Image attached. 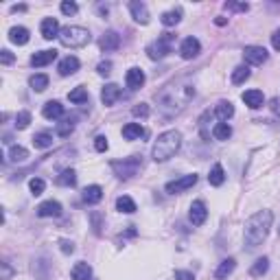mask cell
<instances>
[{
    "label": "cell",
    "instance_id": "6da1fadb",
    "mask_svg": "<svg viewBox=\"0 0 280 280\" xmlns=\"http://www.w3.org/2000/svg\"><path fill=\"white\" fill-rule=\"evenodd\" d=\"M195 98V86L191 81H173L167 88H162L158 94H155V101H158V110L164 118H173L182 112L188 103Z\"/></svg>",
    "mask_w": 280,
    "mask_h": 280
},
{
    "label": "cell",
    "instance_id": "7a4b0ae2",
    "mask_svg": "<svg viewBox=\"0 0 280 280\" xmlns=\"http://www.w3.org/2000/svg\"><path fill=\"white\" fill-rule=\"evenodd\" d=\"M271 224H274V212L271 210H258L245 221V228H243V241H245V248L248 250H256L258 245L265 241Z\"/></svg>",
    "mask_w": 280,
    "mask_h": 280
},
{
    "label": "cell",
    "instance_id": "3957f363",
    "mask_svg": "<svg viewBox=\"0 0 280 280\" xmlns=\"http://www.w3.org/2000/svg\"><path fill=\"white\" fill-rule=\"evenodd\" d=\"M179 147H182V134L177 129H169L164 134H160L158 140L153 143L151 158L155 162H167L179 151Z\"/></svg>",
    "mask_w": 280,
    "mask_h": 280
},
{
    "label": "cell",
    "instance_id": "277c9868",
    "mask_svg": "<svg viewBox=\"0 0 280 280\" xmlns=\"http://www.w3.org/2000/svg\"><path fill=\"white\" fill-rule=\"evenodd\" d=\"M90 39H92V35L84 27H64L59 33V42L66 48H81V46L90 44Z\"/></svg>",
    "mask_w": 280,
    "mask_h": 280
},
{
    "label": "cell",
    "instance_id": "5b68a950",
    "mask_svg": "<svg viewBox=\"0 0 280 280\" xmlns=\"http://www.w3.org/2000/svg\"><path fill=\"white\" fill-rule=\"evenodd\" d=\"M110 167H112L114 175H116L118 179H131L140 169H143V155H131V158L112 160Z\"/></svg>",
    "mask_w": 280,
    "mask_h": 280
},
{
    "label": "cell",
    "instance_id": "8992f818",
    "mask_svg": "<svg viewBox=\"0 0 280 280\" xmlns=\"http://www.w3.org/2000/svg\"><path fill=\"white\" fill-rule=\"evenodd\" d=\"M173 42H175V35H173V33H162V35H158V39H153V42L147 46V55H149L151 59H164V57L173 51Z\"/></svg>",
    "mask_w": 280,
    "mask_h": 280
},
{
    "label": "cell",
    "instance_id": "52a82bcc",
    "mask_svg": "<svg viewBox=\"0 0 280 280\" xmlns=\"http://www.w3.org/2000/svg\"><path fill=\"white\" fill-rule=\"evenodd\" d=\"M195 184H197V175H195V173H191V175L173 179V182H169L164 188H167L169 195H177V193H184V191H188V188H193Z\"/></svg>",
    "mask_w": 280,
    "mask_h": 280
},
{
    "label": "cell",
    "instance_id": "ba28073f",
    "mask_svg": "<svg viewBox=\"0 0 280 280\" xmlns=\"http://www.w3.org/2000/svg\"><path fill=\"white\" fill-rule=\"evenodd\" d=\"M243 57H245V62L252 64V66H263V64L267 62L269 53H267L263 46H245Z\"/></svg>",
    "mask_w": 280,
    "mask_h": 280
},
{
    "label": "cell",
    "instance_id": "9c48e42d",
    "mask_svg": "<svg viewBox=\"0 0 280 280\" xmlns=\"http://www.w3.org/2000/svg\"><path fill=\"white\" fill-rule=\"evenodd\" d=\"M199 51H202V44L197 37H186L182 46H179V55H182L184 59H195V57L199 55Z\"/></svg>",
    "mask_w": 280,
    "mask_h": 280
},
{
    "label": "cell",
    "instance_id": "30bf717a",
    "mask_svg": "<svg viewBox=\"0 0 280 280\" xmlns=\"http://www.w3.org/2000/svg\"><path fill=\"white\" fill-rule=\"evenodd\" d=\"M188 217H191V224L193 226H202L206 219H208V210H206V204L202 199H197L191 204V212H188Z\"/></svg>",
    "mask_w": 280,
    "mask_h": 280
},
{
    "label": "cell",
    "instance_id": "8fae6325",
    "mask_svg": "<svg viewBox=\"0 0 280 280\" xmlns=\"http://www.w3.org/2000/svg\"><path fill=\"white\" fill-rule=\"evenodd\" d=\"M121 94H123V90L116 84H105L103 90H101V103L110 108V105H114V103L118 101Z\"/></svg>",
    "mask_w": 280,
    "mask_h": 280
},
{
    "label": "cell",
    "instance_id": "7c38bea8",
    "mask_svg": "<svg viewBox=\"0 0 280 280\" xmlns=\"http://www.w3.org/2000/svg\"><path fill=\"white\" fill-rule=\"evenodd\" d=\"M129 11H131V18L138 24H149V9H147L145 3H140V0L129 3Z\"/></svg>",
    "mask_w": 280,
    "mask_h": 280
},
{
    "label": "cell",
    "instance_id": "4fadbf2b",
    "mask_svg": "<svg viewBox=\"0 0 280 280\" xmlns=\"http://www.w3.org/2000/svg\"><path fill=\"white\" fill-rule=\"evenodd\" d=\"M98 46H101V51H105V53L116 51V48L121 46V35L116 31H105L103 37L98 39Z\"/></svg>",
    "mask_w": 280,
    "mask_h": 280
},
{
    "label": "cell",
    "instance_id": "5bb4252c",
    "mask_svg": "<svg viewBox=\"0 0 280 280\" xmlns=\"http://www.w3.org/2000/svg\"><path fill=\"white\" fill-rule=\"evenodd\" d=\"M62 204L59 202H53V199H48V202H42L37 206V217H62Z\"/></svg>",
    "mask_w": 280,
    "mask_h": 280
},
{
    "label": "cell",
    "instance_id": "9a60e30c",
    "mask_svg": "<svg viewBox=\"0 0 280 280\" xmlns=\"http://www.w3.org/2000/svg\"><path fill=\"white\" fill-rule=\"evenodd\" d=\"M39 31H42V37L44 39H53V37H59V22H57L55 18H44L42 20V27H39Z\"/></svg>",
    "mask_w": 280,
    "mask_h": 280
},
{
    "label": "cell",
    "instance_id": "2e32d148",
    "mask_svg": "<svg viewBox=\"0 0 280 280\" xmlns=\"http://www.w3.org/2000/svg\"><path fill=\"white\" fill-rule=\"evenodd\" d=\"M59 75L62 77H70V75H75V72L79 70V59L75 55H68V57H64V59L59 62Z\"/></svg>",
    "mask_w": 280,
    "mask_h": 280
},
{
    "label": "cell",
    "instance_id": "e0dca14e",
    "mask_svg": "<svg viewBox=\"0 0 280 280\" xmlns=\"http://www.w3.org/2000/svg\"><path fill=\"white\" fill-rule=\"evenodd\" d=\"M241 98H243V103L252 110H258V108H263V103H265V96H263L261 90H248V92H243Z\"/></svg>",
    "mask_w": 280,
    "mask_h": 280
},
{
    "label": "cell",
    "instance_id": "ac0fdd59",
    "mask_svg": "<svg viewBox=\"0 0 280 280\" xmlns=\"http://www.w3.org/2000/svg\"><path fill=\"white\" fill-rule=\"evenodd\" d=\"M125 81H127V88H129V90L143 88V86H145V72L140 70V68H129Z\"/></svg>",
    "mask_w": 280,
    "mask_h": 280
},
{
    "label": "cell",
    "instance_id": "d6986e66",
    "mask_svg": "<svg viewBox=\"0 0 280 280\" xmlns=\"http://www.w3.org/2000/svg\"><path fill=\"white\" fill-rule=\"evenodd\" d=\"M81 197H84V202L86 204H98L103 199V188L98 186V184H92V186H86L84 188V193H81Z\"/></svg>",
    "mask_w": 280,
    "mask_h": 280
},
{
    "label": "cell",
    "instance_id": "ffe728a7",
    "mask_svg": "<svg viewBox=\"0 0 280 280\" xmlns=\"http://www.w3.org/2000/svg\"><path fill=\"white\" fill-rule=\"evenodd\" d=\"M57 59V51L53 48V51H39V53H35L31 57V64L35 66V68H42V66H48L51 62H55Z\"/></svg>",
    "mask_w": 280,
    "mask_h": 280
},
{
    "label": "cell",
    "instance_id": "44dd1931",
    "mask_svg": "<svg viewBox=\"0 0 280 280\" xmlns=\"http://www.w3.org/2000/svg\"><path fill=\"white\" fill-rule=\"evenodd\" d=\"M42 114H44V118H48V121H57V118L64 116V105L59 101H48L44 105Z\"/></svg>",
    "mask_w": 280,
    "mask_h": 280
},
{
    "label": "cell",
    "instance_id": "7402d4cb",
    "mask_svg": "<svg viewBox=\"0 0 280 280\" xmlns=\"http://www.w3.org/2000/svg\"><path fill=\"white\" fill-rule=\"evenodd\" d=\"M215 116L221 121V123H228L230 118L234 116V105L230 101H219L217 108H215Z\"/></svg>",
    "mask_w": 280,
    "mask_h": 280
},
{
    "label": "cell",
    "instance_id": "603a6c76",
    "mask_svg": "<svg viewBox=\"0 0 280 280\" xmlns=\"http://www.w3.org/2000/svg\"><path fill=\"white\" fill-rule=\"evenodd\" d=\"M234 267H236V261H234V258H226V261H221V263H219V267L215 269V278H217V280H226V278L234 271Z\"/></svg>",
    "mask_w": 280,
    "mask_h": 280
},
{
    "label": "cell",
    "instance_id": "cb8c5ba5",
    "mask_svg": "<svg viewBox=\"0 0 280 280\" xmlns=\"http://www.w3.org/2000/svg\"><path fill=\"white\" fill-rule=\"evenodd\" d=\"M123 136L127 140H138L145 136V127L140 125V123H127V125L123 127Z\"/></svg>",
    "mask_w": 280,
    "mask_h": 280
},
{
    "label": "cell",
    "instance_id": "d4e9b609",
    "mask_svg": "<svg viewBox=\"0 0 280 280\" xmlns=\"http://www.w3.org/2000/svg\"><path fill=\"white\" fill-rule=\"evenodd\" d=\"M70 276H72V280H90L92 278V267H90L88 263H77V265L72 267Z\"/></svg>",
    "mask_w": 280,
    "mask_h": 280
},
{
    "label": "cell",
    "instance_id": "484cf974",
    "mask_svg": "<svg viewBox=\"0 0 280 280\" xmlns=\"http://www.w3.org/2000/svg\"><path fill=\"white\" fill-rule=\"evenodd\" d=\"M29 29H24V27H13L11 31H9V39L13 44H18V46H24L29 42Z\"/></svg>",
    "mask_w": 280,
    "mask_h": 280
},
{
    "label": "cell",
    "instance_id": "4316f807",
    "mask_svg": "<svg viewBox=\"0 0 280 280\" xmlns=\"http://www.w3.org/2000/svg\"><path fill=\"white\" fill-rule=\"evenodd\" d=\"M208 182H210V186H221V184L226 182V171H224V167H221V164H215V167L210 169Z\"/></svg>",
    "mask_w": 280,
    "mask_h": 280
},
{
    "label": "cell",
    "instance_id": "83f0119b",
    "mask_svg": "<svg viewBox=\"0 0 280 280\" xmlns=\"http://www.w3.org/2000/svg\"><path fill=\"white\" fill-rule=\"evenodd\" d=\"M33 145H35V149H48V147H53V134L37 131V134L33 136Z\"/></svg>",
    "mask_w": 280,
    "mask_h": 280
},
{
    "label": "cell",
    "instance_id": "f1b7e54d",
    "mask_svg": "<svg viewBox=\"0 0 280 280\" xmlns=\"http://www.w3.org/2000/svg\"><path fill=\"white\" fill-rule=\"evenodd\" d=\"M179 20H182V9H171V11H167V13H162V18H160V22L164 24V27H175V24H179Z\"/></svg>",
    "mask_w": 280,
    "mask_h": 280
},
{
    "label": "cell",
    "instance_id": "f546056e",
    "mask_svg": "<svg viewBox=\"0 0 280 280\" xmlns=\"http://www.w3.org/2000/svg\"><path fill=\"white\" fill-rule=\"evenodd\" d=\"M116 210L118 212H125V215H131V212H136V202L131 199V197L123 195L116 199Z\"/></svg>",
    "mask_w": 280,
    "mask_h": 280
},
{
    "label": "cell",
    "instance_id": "4dcf8cb0",
    "mask_svg": "<svg viewBox=\"0 0 280 280\" xmlns=\"http://www.w3.org/2000/svg\"><path fill=\"white\" fill-rule=\"evenodd\" d=\"M267 271H269V258H265V256H263V258H258V261H256V263H254V265L250 267V274H252L254 278H261V276H265Z\"/></svg>",
    "mask_w": 280,
    "mask_h": 280
},
{
    "label": "cell",
    "instance_id": "1f68e13d",
    "mask_svg": "<svg viewBox=\"0 0 280 280\" xmlns=\"http://www.w3.org/2000/svg\"><path fill=\"white\" fill-rule=\"evenodd\" d=\"M212 136H215L217 140H228L230 136H232V127H230L228 123H217V125L212 127Z\"/></svg>",
    "mask_w": 280,
    "mask_h": 280
},
{
    "label": "cell",
    "instance_id": "d6a6232c",
    "mask_svg": "<svg viewBox=\"0 0 280 280\" xmlns=\"http://www.w3.org/2000/svg\"><path fill=\"white\" fill-rule=\"evenodd\" d=\"M68 98H70V103H77V105H81V103H88V90L84 88V86H79V88H75L72 92H68Z\"/></svg>",
    "mask_w": 280,
    "mask_h": 280
},
{
    "label": "cell",
    "instance_id": "836d02e7",
    "mask_svg": "<svg viewBox=\"0 0 280 280\" xmlns=\"http://www.w3.org/2000/svg\"><path fill=\"white\" fill-rule=\"evenodd\" d=\"M29 86H31V90H35V92H44L48 88V77L46 75H33L29 79Z\"/></svg>",
    "mask_w": 280,
    "mask_h": 280
},
{
    "label": "cell",
    "instance_id": "e575fe53",
    "mask_svg": "<svg viewBox=\"0 0 280 280\" xmlns=\"http://www.w3.org/2000/svg\"><path fill=\"white\" fill-rule=\"evenodd\" d=\"M250 79V68L248 66H236V68L232 70V84H245V81Z\"/></svg>",
    "mask_w": 280,
    "mask_h": 280
},
{
    "label": "cell",
    "instance_id": "d590c367",
    "mask_svg": "<svg viewBox=\"0 0 280 280\" xmlns=\"http://www.w3.org/2000/svg\"><path fill=\"white\" fill-rule=\"evenodd\" d=\"M57 184H59V186H75L77 184V173L72 169L62 171V175L57 177Z\"/></svg>",
    "mask_w": 280,
    "mask_h": 280
},
{
    "label": "cell",
    "instance_id": "8d00e7d4",
    "mask_svg": "<svg viewBox=\"0 0 280 280\" xmlns=\"http://www.w3.org/2000/svg\"><path fill=\"white\" fill-rule=\"evenodd\" d=\"M27 158H29V151L24 149V147L13 145L11 149H9V160L11 162H27Z\"/></svg>",
    "mask_w": 280,
    "mask_h": 280
},
{
    "label": "cell",
    "instance_id": "74e56055",
    "mask_svg": "<svg viewBox=\"0 0 280 280\" xmlns=\"http://www.w3.org/2000/svg\"><path fill=\"white\" fill-rule=\"evenodd\" d=\"M72 131H75V121L72 118H66L57 125V136H62V138H68Z\"/></svg>",
    "mask_w": 280,
    "mask_h": 280
},
{
    "label": "cell",
    "instance_id": "f35d334b",
    "mask_svg": "<svg viewBox=\"0 0 280 280\" xmlns=\"http://www.w3.org/2000/svg\"><path fill=\"white\" fill-rule=\"evenodd\" d=\"M29 188H31V193L37 197V195H42V193H44V188H46V182H44L42 177H33L31 182H29Z\"/></svg>",
    "mask_w": 280,
    "mask_h": 280
},
{
    "label": "cell",
    "instance_id": "ab89813d",
    "mask_svg": "<svg viewBox=\"0 0 280 280\" xmlns=\"http://www.w3.org/2000/svg\"><path fill=\"white\" fill-rule=\"evenodd\" d=\"M29 123H31V112H18V116H15V127L27 129Z\"/></svg>",
    "mask_w": 280,
    "mask_h": 280
},
{
    "label": "cell",
    "instance_id": "60d3db41",
    "mask_svg": "<svg viewBox=\"0 0 280 280\" xmlns=\"http://www.w3.org/2000/svg\"><path fill=\"white\" fill-rule=\"evenodd\" d=\"M131 114L138 116V118H147V116H149V105H147V103H138V105H134Z\"/></svg>",
    "mask_w": 280,
    "mask_h": 280
},
{
    "label": "cell",
    "instance_id": "b9f144b4",
    "mask_svg": "<svg viewBox=\"0 0 280 280\" xmlns=\"http://www.w3.org/2000/svg\"><path fill=\"white\" fill-rule=\"evenodd\" d=\"M62 13L64 15H75L77 11H79V7H77V3H70V0H66V3H62Z\"/></svg>",
    "mask_w": 280,
    "mask_h": 280
},
{
    "label": "cell",
    "instance_id": "7bdbcfd3",
    "mask_svg": "<svg viewBox=\"0 0 280 280\" xmlns=\"http://www.w3.org/2000/svg\"><path fill=\"white\" fill-rule=\"evenodd\" d=\"M210 118V112H204V116L199 118V129H202V138L204 140H210V134H208V127H206V123Z\"/></svg>",
    "mask_w": 280,
    "mask_h": 280
},
{
    "label": "cell",
    "instance_id": "ee69618b",
    "mask_svg": "<svg viewBox=\"0 0 280 280\" xmlns=\"http://www.w3.org/2000/svg\"><path fill=\"white\" fill-rule=\"evenodd\" d=\"M108 147H110V145H108V138H105V136H96V138H94V149H96V151L103 153V151H108Z\"/></svg>",
    "mask_w": 280,
    "mask_h": 280
},
{
    "label": "cell",
    "instance_id": "f6af8a7d",
    "mask_svg": "<svg viewBox=\"0 0 280 280\" xmlns=\"http://www.w3.org/2000/svg\"><path fill=\"white\" fill-rule=\"evenodd\" d=\"M226 9H230V11H248L250 5L248 3H226Z\"/></svg>",
    "mask_w": 280,
    "mask_h": 280
},
{
    "label": "cell",
    "instance_id": "bcb514c9",
    "mask_svg": "<svg viewBox=\"0 0 280 280\" xmlns=\"http://www.w3.org/2000/svg\"><path fill=\"white\" fill-rule=\"evenodd\" d=\"M13 59H15V57H13L11 51H7V48H5V51H0V64H3V66L13 64Z\"/></svg>",
    "mask_w": 280,
    "mask_h": 280
},
{
    "label": "cell",
    "instance_id": "7dc6e473",
    "mask_svg": "<svg viewBox=\"0 0 280 280\" xmlns=\"http://www.w3.org/2000/svg\"><path fill=\"white\" fill-rule=\"evenodd\" d=\"M96 70H98V75H105V77H108L110 72H112V62H101Z\"/></svg>",
    "mask_w": 280,
    "mask_h": 280
},
{
    "label": "cell",
    "instance_id": "c3c4849f",
    "mask_svg": "<svg viewBox=\"0 0 280 280\" xmlns=\"http://www.w3.org/2000/svg\"><path fill=\"white\" fill-rule=\"evenodd\" d=\"M175 280H195V276L191 271H184V269H177L175 271Z\"/></svg>",
    "mask_w": 280,
    "mask_h": 280
},
{
    "label": "cell",
    "instance_id": "681fc988",
    "mask_svg": "<svg viewBox=\"0 0 280 280\" xmlns=\"http://www.w3.org/2000/svg\"><path fill=\"white\" fill-rule=\"evenodd\" d=\"M0 265H3V280H9L11 274H13V269L9 267V261H3Z\"/></svg>",
    "mask_w": 280,
    "mask_h": 280
},
{
    "label": "cell",
    "instance_id": "f907efd6",
    "mask_svg": "<svg viewBox=\"0 0 280 280\" xmlns=\"http://www.w3.org/2000/svg\"><path fill=\"white\" fill-rule=\"evenodd\" d=\"M271 46H274L276 51H280V29L274 31V35H271Z\"/></svg>",
    "mask_w": 280,
    "mask_h": 280
},
{
    "label": "cell",
    "instance_id": "816d5d0a",
    "mask_svg": "<svg viewBox=\"0 0 280 280\" xmlns=\"http://www.w3.org/2000/svg\"><path fill=\"white\" fill-rule=\"evenodd\" d=\"M62 252L64 254H72V252H75V245H72L70 241H62Z\"/></svg>",
    "mask_w": 280,
    "mask_h": 280
},
{
    "label": "cell",
    "instance_id": "f5cc1de1",
    "mask_svg": "<svg viewBox=\"0 0 280 280\" xmlns=\"http://www.w3.org/2000/svg\"><path fill=\"white\" fill-rule=\"evenodd\" d=\"M271 110L276 114H280V98H271Z\"/></svg>",
    "mask_w": 280,
    "mask_h": 280
},
{
    "label": "cell",
    "instance_id": "db71d44e",
    "mask_svg": "<svg viewBox=\"0 0 280 280\" xmlns=\"http://www.w3.org/2000/svg\"><path fill=\"white\" fill-rule=\"evenodd\" d=\"M24 9H27L24 5H15V7H13V11H24Z\"/></svg>",
    "mask_w": 280,
    "mask_h": 280
},
{
    "label": "cell",
    "instance_id": "11a10c76",
    "mask_svg": "<svg viewBox=\"0 0 280 280\" xmlns=\"http://www.w3.org/2000/svg\"><path fill=\"white\" fill-rule=\"evenodd\" d=\"M215 22H217V24H219V27H224V24H226V22H228V20H226V18H217V20H215Z\"/></svg>",
    "mask_w": 280,
    "mask_h": 280
}]
</instances>
